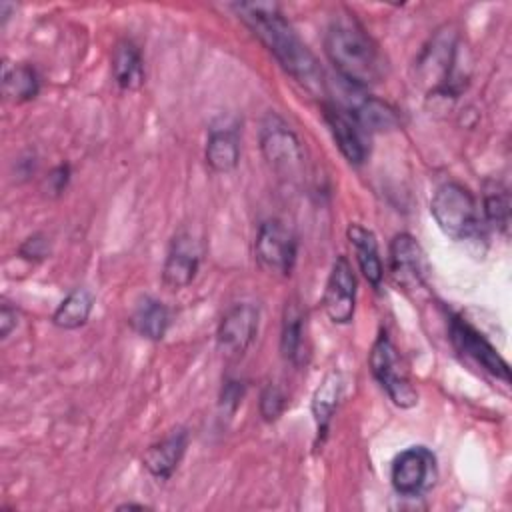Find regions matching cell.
<instances>
[{"instance_id": "cell-8", "label": "cell", "mask_w": 512, "mask_h": 512, "mask_svg": "<svg viewBox=\"0 0 512 512\" xmlns=\"http://www.w3.org/2000/svg\"><path fill=\"white\" fill-rule=\"evenodd\" d=\"M258 322V306L250 302L232 304L220 318L216 330V344L222 356L228 360L242 358L258 334Z\"/></svg>"}, {"instance_id": "cell-23", "label": "cell", "mask_w": 512, "mask_h": 512, "mask_svg": "<svg viewBox=\"0 0 512 512\" xmlns=\"http://www.w3.org/2000/svg\"><path fill=\"white\" fill-rule=\"evenodd\" d=\"M94 296L88 288H74L54 310L52 324L62 330H76L84 326L92 314Z\"/></svg>"}, {"instance_id": "cell-17", "label": "cell", "mask_w": 512, "mask_h": 512, "mask_svg": "<svg viewBox=\"0 0 512 512\" xmlns=\"http://www.w3.org/2000/svg\"><path fill=\"white\" fill-rule=\"evenodd\" d=\"M346 238H348L350 246L354 248L356 262H358L362 276L374 288H378L384 278V266H382V260L378 254V242H376L374 232L364 228L358 222H350L346 228Z\"/></svg>"}, {"instance_id": "cell-27", "label": "cell", "mask_w": 512, "mask_h": 512, "mask_svg": "<svg viewBox=\"0 0 512 512\" xmlns=\"http://www.w3.org/2000/svg\"><path fill=\"white\" fill-rule=\"evenodd\" d=\"M20 256L28 260H42L48 256V240L42 234H34L20 246Z\"/></svg>"}, {"instance_id": "cell-2", "label": "cell", "mask_w": 512, "mask_h": 512, "mask_svg": "<svg viewBox=\"0 0 512 512\" xmlns=\"http://www.w3.org/2000/svg\"><path fill=\"white\" fill-rule=\"evenodd\" d=\"M324 52L340 78L350 86L364 90L378 84L384 76V62L376 44L354 20L338 18L328 26Z\"/></svg>"}, {"instance_id": "cell-16", "label": "cell", "mask_w": 512, "mask_h": 512, "mask_svg": "<svg viewBox=\"0 0 512 512\" xmlns=\"http://www.w3.org/2000/svg\"><path fill=\"white\" fill-rule=\"evenodd\" d=\"M206 164L210 170L226 174L232 172L240 162V132L234 124L212 126L204 150Z\"/></svg>"}, {"instance_id": "cell-29", "label": "cell", "mask_w": 512, "mask_h": 512, "mask_svg": "<svg viewBox=\"0 0 512 512\" xmlns=\"http://www.w3.org/2000/svg\"><path fill=\"white\" fill-rule=\"evenodd\" d=\"M16 326V310L10 308L8 304H2V310H0V330H2V338H6L12 328Z\"/></svg>"}, {"instance_id": "cell-7", "label": "cell", "mask_w": 512, "mask_h": 512, "mask_svg": "<svg viewBox=\"0 0 512 512\" xmlns=\"http://www.w3.org/2000/svg\"><path fill=\"white\" fill-rule=\"evenodd\" d=\"M436 480V456L426 446L402 450L390 466L392 488L406 498L422 496Z\"/></svg>"}, {"instance_id": "cell-25", "label": "cell", "mask_w": 512, "mask_h": 512, "mask_svg": "<svg viewBox=\"0 0 512 512\" xmlns=\"http://www.w3.org/2000/svg\"><path fill=\"white\" fill-rule=\"evenodd\" d=\"M258 408H260V416H262L266 422H274V420L284 412V408H286V396H284V392H282L276 384L264 386V390L260 392Z\"/></svg>"}, {"instance_id": "cell-28", "label": "cell", "mask_w": 512, "mask_h": 512, "mask_svg": "<svg viewBox=\"0 0 512 512\" xmlns=\"http://www.w3.org/2000/svg\"><path fill=\"white\" fill-rule=\"evenodd\" d=\"M68 180H70V166H68V164H60V166H56V168L48 174V178H46L48 190L54 192V194H60V192L66 188Z\"/></svg>"}, {"instance_id": "cell-11", "label": "cell", "mask_w": 512, "mask_h": 512, "mask_svg": "<svg viewBox=\"0 0 512 512\" xmlns=\"http://www.w3.org/2000/svg\"><path fill=\"white\" fill-rule=\"evenodd\" d=\"M322 306L326 316L334 324H348L354 316L356 276L346 256H336V260L332 262L322 296Z\"/></svg>"}, {"instance_id": "cell-20", "label": "cell", "mask_w": 512, "mask_h": 512, "mask_svg": "<svg viewBox=\"0 0 512 512\" xmlns=\"http://www.w3.org/2000/svg\"><path fill=\"white\" fill-rule=\"evenodd\" d=\"M340 394H342V376L336 370H332L322 378V382L314 390L312 404H310L318 440H322L328 432L330 420H332V416L338 408V402H340Z\"/></svg>"}, {"instance_id": "cell-15", "label": "cell", "mask_w": 512, "mask_h": 512, "mask_svg": "<svg viewBox=\"0 0 512 512\" xmlns=\"http://www.w3.org/2000/svg\"><path fill=\"white\" fill-rule=\"evenodd\" d=\"M188 448V432L174 430L156 444L148 446L142 454V466L154 476L156 480H168L174 470L178 468L184 452Z\"/></svg>"}, {"instance_id": "cell-3", "label": "cell", "mask_w": 512, "mask_h": 512, "mask_svg": "<svg viewBox=\"0 0 512 512\" xmlns=\"http://www.w3.org/2000/svg\"><path fill=\"white\" fill-rule=\"evenodd\" d=\"M430 214L450 240H468L480 232L476 198L460 182H444L436 188L430 200Z\"/></svg>"}, {"instance_id": "cell-14", "label": "cell", "mask_w": 512, "mask_h": 512, "mask_svg": "<svg viewBox=\"0 0 512 512\" xmlns=\"http://www.w3.org/2000/svg\"><path fill=\"white\" fill-rule=\"evenodd\" d=\"M360 92H362V88L350 86V90L346 92L348 98L334 100V102L340 104L344 110H348L350 116L360 124V128L366 134L382 132V130H390V128L398 126V114L390 104H386L374 96H364Z\"/></svg>"}, {"instance_id": "cell-24", "label": "cell", "mask_w": 512, "mask_h": 512, "mask_svg": "<svg viewBox=\"0 0 512 512\" xmlns=\"http://www.w3.org/2000/svg\"><path fill=\"white\" fill-rule=\"evenodd\" d=\"M484 218L498 232H508L510 226V196L508 190L500 184H492L484 194Z\"/></svg>"}, {"instance_id": "cell-6", "label": "cell", "mask_w": 512, "mask_h": 512, "mask_svg": "<svg viewBox=\"0 0 512 512\" xmlns=\"http://www.w3.org/2000/svg\"><path fill=\"white\" fill-rule=\"evenodd\" d=\"M254 256L268 274L288 276L296 262V236L282 220H264L256 232Z\"/></svg>"}, {"instance_id": "cell-5", "label": "cell", "mask_w": 512, "mask_h": 512, "mask_svg": "<svg viewBox=\"0 0 512 512\" xmlns=\"http://www.w3.org/2000/svg\"><path fill=\"white\" fill-rule=\"evenodd\" d=\"M368 364L376 382L386 390L388 398L398 408H412L418 404V392L410 382L408 372L404 370V364L398 356L394 342L384 330L372 344Z\"/></svg>"}, {"instance_id": "cell-22", "label": "cell", "mask_w": 512, "mask_h": 512, "mask_svg": "<svg viewBox=\"0 0 512 512\" xmlns=\"http://www.w3.org/2000/svg\"><path fill=\"white\" fill-rule=\"evenodd\" d=\"M2 92L12 102H28L40 92V78L30 64H4L2 68Z\"/></svg>"}, {"instance_id": "cell-4", "label": "cell", "mask_w": 512, "mask_h": 512, "mask_svg": "<svg viewBox=\"0 0 512 512\" xmlns=\"http://www.w3.org/2000/svg\"><path fill=\"white\" fill-rule=\"evenodd\" d=\"M260 150L270 170L294 184L304 174V150L294 130L276 114H268L260 128Z\"/></svg>"}, {"instance_id": "cell-30", "label": "cell", "mask_w": 512, "mask_h": 512, "mask_svg": "<svg viewBox=\"0 0 512 512\" xmlns=\"http://www.w3.org/2000/svg\"><path fill=\"white\" fill-rule=\"evenodd\" d=\"M144 508H146L144 504H134V502H126L118 506V510H144Z\"/></svg>"}, {"instance_id": "cell-1", "label": "cell", "mask_w": 512, "mask_h": 512, "mask_svg": "<svg viewBox=\"0 0 512 512\" xmlns=\"http://www.w3.org/2000/svg\"><path fill=\"white\" fill-rule=\"evenodd\" d=\"M232 10L298 84L312 94L324 92V74L316 56L300 40L278 4L238 2L232 4Z\"/></svg>"}, {"instance_id": "cell-18", "label": "cell", "mask_w": 512, "mask_h": 512, "mask_svg": "<svg viewBox=\"0 0 512 512\" xmlns=\"http://www.w3.org/2000/svg\"><path fill=\"white\" fill-rule=\"evenodd\" d=\"M112 78L120 90H138L144 82L140 50L130 40H120L112 50Z\"/></svg>"}, {"instance_id": "cell-21", "label": "cell", "mask_w": 512, "mask_h": 512, "mask_svg": "<svg viewBox=\"0 0 512 512\" xmlns=\"http://www.w3.org/2000/svg\"><path fill=\"white\" fill-rule=\"evenodd\" d=\"M130 324L142 338L156 342V340H162L168 330L170 312L160 300L152 296H142L134 306Z\"/></svg>"}, {"instance_id": "cell-19", "label": "cell", "mask_w": 512, "mask_h": 512, "mask_svg": "<svg viewBox=\"0 0 512 512\" xmlns=\"http://www.w3.org/2000/svg\"><path fill=\"white\" fill-rule=\"evenodd\" d=\"M306 316L298 300H288L282 314V332H280V352L286 362L300 364L304 358V332Z\"/></svg>"}, {"instance_id": "cell-9", "label": "cell", "mask_w": 512, "mask_h": 512, "mask_svg": "<svg viewBox=\"0 0 512 512\" xmlns=\"http://www.w3.org/2000/svg\"><path fill=\"white\" fill-rule=\"evenodd\" d=\"M450 340L460 354L474 360L488 374H492L494 378H500L506 384L510 382V368H508L506 360L482 336V332H478L466 318L454 316L450 320Z\"/></svg>"}, {"instance_id": "cell-10", "label": "cell", "mask_w": 512, "mask_h": 512, "mask_svg": "<svg viewBox=\"0 0 512 512\" xmlns=\"http://www.w3.org/2000/svg\"><path fill=\"white\" fill-rule=\"evenodd\" d=\"M390 276L402 290L422 288L428 276V260L422 246L408 232H400L390 240L388 248Z\"/></svg>"}, {"instance_id": "cell-13", "label": "cell", "mask_w": 512, "mask_h": 512, "mask_svg": "<svg viewBox=\"0 0 512 512\" xmlns=\"http://www.w3.org/2000/svg\"><path fill=\"white\" fill-rule=\"evenodd\" d=\"M324 120L330 128V134L342 152V156L350 164H362L368 156L366 146V132L360 128V124L350 116L348 110H344L336 102H324Z\"/></svg>"}, {"instance_id": "cell-12", "label": "cell", "mask_w": 512, "mask_h": 512, "mask_svg": "<svg viewBox=\"0 0 512 512\" xmlns=\"http://www.w3.org/2000/svg\"><path fill=\"white\" fill-rule=\"evenodd\" d=\"M202 258V248L198 240L188 232H178L170 240L166 260L162 266V284L168 290H182L196 278Z\"/></svg>"}, {"instance_id": "cell-26", "label": "cell", "mask_w": 512, "mask_h": 512, "mask_svg": "<svg viewBox=\"0 0 512 512\" xmlns=\"http://www.w3.org/2000/svg\"><path fill=\"white\" fill-rule=\"evenodd\" d=\"M242 396H244V384L238 382V380H228L222 388V396H220V406L232 414L240 402H242Z\"/></svg>"}]
</instances>
